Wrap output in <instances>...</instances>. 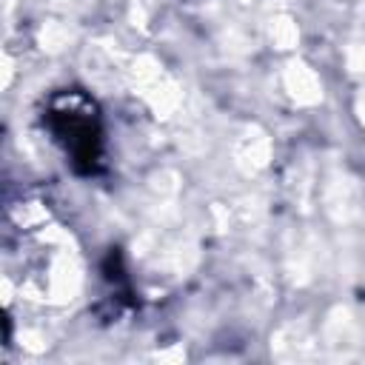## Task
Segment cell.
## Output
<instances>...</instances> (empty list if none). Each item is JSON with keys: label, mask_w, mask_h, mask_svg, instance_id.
Masks as SVG:
<instances>
[{"label": "cell", "mask_w": 365, "mask_h": 365, "mask_svg": "<svg viewBox=\"0 0 365 365\" xmlns=\"http://www.w3.org/2000/svg\"><path fill=\"white\" fill-rule=\"evenodd\" d=\"M46 123L54 137L66 145L74 168L83 174L97 171L100 151H103V131L94 114V106L80 94H60L54 97L51 108L46 111Z\"/></svg>", "instance_id": "obj_1"}]
</instances>
